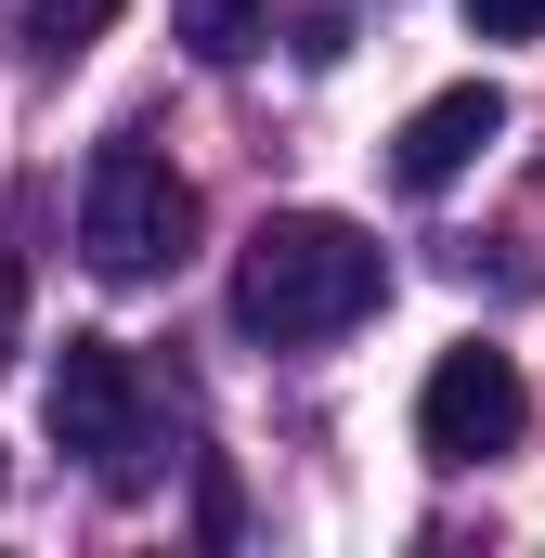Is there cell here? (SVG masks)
I'll list each match as a JSON object with an SVG mask.
<instances>
[{"instance_id":"obj_5","label":"cell","mask_w":545,"mask_h":558,"mask_svg":"<svg viewBox=\"0 0 545 558\" xmlns=\"http://www.w3.org/2000/svg\"><path fill=\"white\" fill-rule=\"evenodd\" d=\"M494 131H507V92H494V78H455V92H428V105L403 118L390 182H403V195H441V182L481 169V143H494Z\"/></svg>"},{"instance_id":"obj_7","label":"cell","mask_w":545,"mask_h":558,"mask_svg":"<svg viewBox=\"0 0 545 558\" xmlns=\"http://www.w3.org/2000/svg\"><path fill=\"white\" fill-rule=\"evenodd\" d=\"M468 26H481V39H533L545 0H468Z\"/></svg>"},{"instance_id":"obj_8","label":"cell","mask_w":545,"mask_h":558,"mask_svg":"<svg viewBox=\"0 0 545 558\" xmlns=\"http://www.w3.org/2000/svg\"><path fill=\"white\" fill-rule=\"evenodd\" d=\"M13 338H26V274L0 260V364H13Z\"/></svg>"},{"instance_id":"obj_1","label":"cell","mask_w":545,"mask_h":558,"mask_svg":"<svg viewBox=\"0 0 545 558\" xmlns=\"http://www.w3.org/2000/svg\"><path fill=\"white\" fill-rule=\"evenodd\" d=\"M377 299H390V260H377V234L338 221V208H272L261 234L234 247V325L272 338V351L351 338Z\"/></svg>"},{"instance_id":"obj_6","label":"cell","mask_w":545,"mask_h":558,"mask_svg":"<svg viewBox=\"0 0 545 558\" xmlns=\"http://www.w3.org/2000/svg\"><path fill=\"white\" fill-rule=\"evenodd\" d=\"M169 39H182L195 65H247V52H261V0H182Z\"/></svg>"},{"instance_id":"obj_2","label":"cell","mask_w":545,"mask_h":558,"mask_svg":"<svg viewBox=\"0 0 545 558\" xmlns=\"http://www.w3.org/2000/svg\"><path fill=\"white\" fill-rule=\"evenodd\" d=\"M182 247H195V182L143 143H105L92 182H78V260L118 286H156V274H182Z\"/></svg>"},{"instance_id":"obj_4","label":"cell","mask_w":545,"mask_h":558,"mask_svg":"<svg viewBox=\"0 0 545 558\" xmlns=\"http://www.w3.org/2000/svg\"><path fill=\"white\" fill-rule=\"evenodd\" d=\"M520 428H533V390L494 338H455L428 364V390H415V454L428 468H494V454H520Z\"/></svg>"},{"instance_id":"obj_3","label":"cell","mask_w":545,"mask_h":558,"mask_svg":"<svg viewBox=\"0 0 545 558\" xmlns=\"http://www.w3.org/2000/svg\"><path fill=\"white\" fill-rule=\"evenodd\" d=\"M52 441L65 454H92V481L105 494H143L156 481V428H143V377L118 338H65V364H52Z\"/></svg>"}]
</instances>
